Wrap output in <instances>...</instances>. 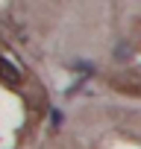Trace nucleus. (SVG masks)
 Returning <instances> with one entry per match:
<instances>
[{
  "label": "nucleus",
  "mask_w": 141,
  "mask_h": 149,
  "mask_svg": "<svg viewBox=\"0 0 141 149\" xmlns=\"http://www.w3.org/2000/svg\"><path fill=\"white\" fill-rule=\"evenodd\" d=\"M0 82H6V85H18V82H21L18 64H12V61L3 58V56H0Z\"/></svg>",
  "instance_id": "f257e3e1"
}]
</instances>
